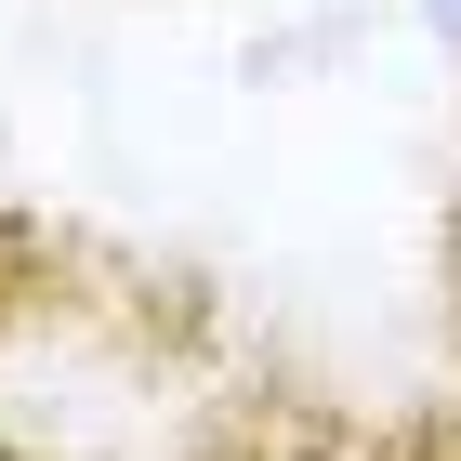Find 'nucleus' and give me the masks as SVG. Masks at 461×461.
I'll return each mask as SVG.
<instances>
[{"instance_id": "1", "label": "nucleus", "mask_w": 461, "mask_h": 461, "mask_svg": "<svg viewBox=\"0 0 461 461\" xmlns=\"http://www.w3.org/2000/svg\"><path fill=\"white\" fill-rule=\"evenodd\" d=\"M448 343H461V224H448Z\"/></svg>"}]
</instances>
